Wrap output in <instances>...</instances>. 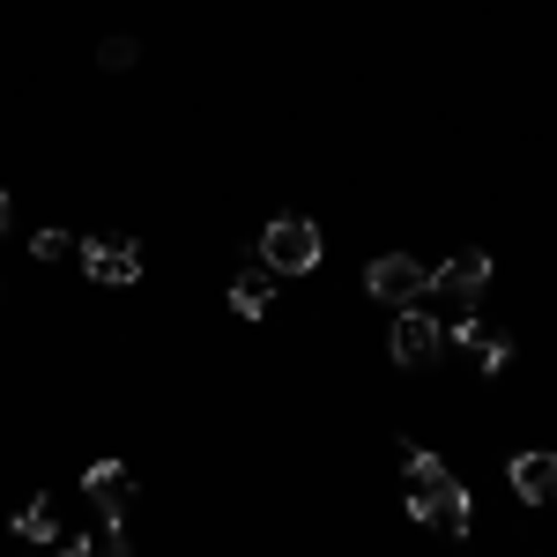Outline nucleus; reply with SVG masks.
Listing matches in <instances>:
<instances>
[{
  "mask_svg": "<svg viewBox=\"0 0 557 557\" xmlns=\"http://www.w3.org/2000/svg\"><path fill=\"white\" fill-rule=\"evenodd\" d=\"M38 557H45V550H38Z\"/></svg>",
  "mask_w": 557,
  "mask_h": 557,
  "instance_id": "15",
  "label": "nucleus"
},
{
  "mask_svg": "<svg viewBox=\"0 0 557 557\" xmlns=\"http://www.w3.org/2000/svg\"><path fill=\"white\" fill-rule=\"evenodd\" d=\"M83 268H89V283L127 290V283H141V246H127V238H83Z\"/></svg>",
  "mask_w": 557,
  "mask_h": 557,
  "instance_id": "6",
  "label": "nucleus"
},
{
  "mask_svg": "<svg viewBox=\"0 0 557 557\" xmlns=\"http://www.w3.org/2000/svg\"><path fill=\"white\" fill-rule=\"evenodd\" d=\"M83 491H89V513L97 520H127L134 513V475L120 469V461H89Z\"/></svg>",
  "mask_w": 557,
  "mask_h": 557,
  "instance_id": "8",
  "label": "nucleus"
},
{
  "mask_svg": "<svg viewBox=\"0 0 557 557\" xmlns=\"http://www.w3.org/2000/svg\"><path fill=\"white\" fill-rule=\"evenodd\" d=\"M401 475H409V520H424L438 535H469V483L424 446H401Z\"/></svg>",
  "mask_w": 557,
  "mask_h": 557,
  "instance_id": "1",
  "label": "nucleus"
},
{
  "mask_svg": "<svg viewBox=\"0 0 557 557\" xmlns=\"http://www.w3.org/2000/svg\"><path fill=\"white\" fill-rule=\"evenodd\" d=\"M454 343L469 349V364L483 380H498L506 364H513V335L506 327H491V320H454Z\"/></svg>",
  "mask_w": 557,
  "mask_h": 557,
  "instance_id": "7",
  "label": "nucleus"
},
{
  "mask_svg": "<svg viewBox=\"0 0 557 557\" xmlns=\"http://www.w3.org/2000/svg\"><path fill=\"white\" fill-rule=\"evenodd\" d=\"M506 475H513V491L528 498V506H557V454L528 446V454H513V461H506Z\"/></svg>",
  "mask_w": 557,
  "mask_h": 557,
  "instance_id": "9",
  "label": "nucleus"
},
{
  "mask_svg": "<svg viewBox=\"0 0 557 557\" xmlns=\"http://www.w3.org/2000/svg\"><path fill=\"white\" fill-rule=\"evenodd\" d=\"M15 535H23L30 550H45V543H60V535H75V520H67V506H60V491H45V498H30V506L15 513Z\"/></svg>",
  "mask_w": 557,
  "mask_h": 557,
  "instance_id": "10",
  "label": "nucleus"
},
{
  "mask_svg": "<svg viewBox=\"0 0 557 557\" xmlns=\"http://www.w3.org/2000/svg\"><path fill=\"white\" fill-rule=\"evenodd\" d=\"M483 283H491V253H454V260H438L431 268V298L446 305L454 320H475V298H483Z\"/></svg>",
  "mask_w": 557,
  "mask_h": 557,
  "instance_id": "4",
  "label": "nucleus"
},
{
  "mask_svg": "<svg viewBox=\"0 0 557 557\" xmlns=\"http://www.w3.org/2000/svg\"><path fill=\"white\" fill-rule=\"evenodd\" d=\"M424 283H431V268L417 253H380L372 268H364V290H372L380 305H417Z\"/></svg>",
  "mask_w": 557,
  "mask_h": 557,
  "instance_id": "5",
  "label": "nucleus"
},
{
  "mask_svg": "<svg viewBox=\"0 0 557 557\" xmlns=\"http://www.w3.org/2000/svg\"><path fill=\"white\" fill-rule=\"evenodd\" d=\"M386 349H394L401 372H431V364L446 357V327L431 320L424 305H394V335H386Z\"/></svg>",
  "mask_w": 557,
  "mask_h": 557,
  "instance_id": "3",
  "label": "nucleus"
},
{
  "mask_svg": "<svg viewBox=\"0 0 557 557\" xmlns=\"http://www.w3.org/2000/svg\"><path fill=\"white\" fill-rule=\"evenodd\" d=\"M268 298H275V268H268V260H246V268L231 275V312L260 320V312H268Z\"/></svg>",
  "mask_w": 557,
  "mask_h": 557,
  "instance_id": "11",
  "label": "nucleus"
},
{
  "mask_svg": "<svg viewBox=\"0 0 557 557\" xmlns=\"http://www.w3.org/2000/svg\"><path fill=\"white\" fill-rule=\"evenodd\" d=\"M8 215H15V209H8V194H0V231H8Z\"/></svg>",
  "mask_w": 557,
  "mask_h": 557,
  "instance_id": "14",
  "label": "nucleus"
},
{
  "mask_svg": "<svg viewBox=\"0 0 557 557\" xmlns=\"http://www.w3.org/2000/svg\"><path fill=\"white\" fill-rule=\"evenodd\" d=\"M30 253H38V260H67V253H83V246H75L67 231H38V238H30Z\"/></svg>",
  "mask_w": 557,
  "mask_h": 557,
  "instance_id": "13",
  "label": "nucleus"
},
{
  "mask_svg": "<svg viewBox=\"0 0 557 557\" xmlns=\"http://www.w3.org/2000/svg\"><path fill=\"white\" fill-rule=\"evenodd\" d=\"M134 60H141V45H134V38H104V45H97V67H104V75H120V67H134Z\"/></svg>",
  "mask_w": 557,
  "mask_h": 557,
  "instance_id": "12",
  "label": "nucleus"
},
{
  "mask_svg": "<svg viewBox=\"0 0 557 557\" xmlns=\"http://www.w3.org/2000/svg\"><path fill=\"white\" fill-rule=\"evenodd\" d=\"M320 223L312 215H275V223H260V260L275 268V275H312L320 268Z\"/></svg>",
  "mask_w": 557,
  "mask_h": 557,
  "instance_id": "2",
  "label": "nucleus"
}]
</instances>
